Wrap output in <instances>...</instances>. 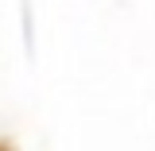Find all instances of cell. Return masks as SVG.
I'll return each mask as SVG.
<instances>
[{
  "label": "cell",
  "mask_w": 155,
  "mask_h": 151,
  "mask_svg": "<svg viewBox=\"0 0 155 151\" xmlns=\"http://www.w3.org/2000/svg\"><path fill=\"white\" fill-rule=\"evenodd\" d=\"M0 151H12V147H8V143H0Z\"/></svg>",
  "instance_id": "obj_1"
}]
</instances>
